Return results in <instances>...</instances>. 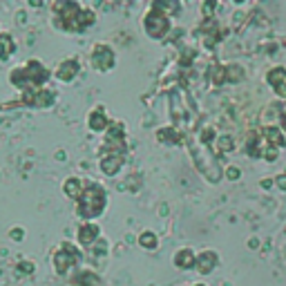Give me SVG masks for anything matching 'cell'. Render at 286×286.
Returning a JSON list of instances; mask_svg holds the SVG:
<instances>
[{
  "mask_svg": "<svg viewBox=\"0 0 286 286\" xmlns=\"http://www.w3.org/2000/svg\"><path fill=\"white\" fill-rule=\"evenodd\" d=\"M74 74H76V63H74V61H67L65 65L59 67V74H56V76L63 78V81H69V78H74Z\"/></svg>",
  "mask_w": 286,
  "mask_h": 286,
  "instance_id": "cell-5",
  "label": "cell"
},
{
  "mask_svg": "<svg viewBox=\"0 0 286 286\" xmlns=\"http://www.w3.org/2000/svg\"><path fill=\"white\" fill-rule=\"evenodd\" d=\"M197 286H201V284H197Z\"/></svg>",
  "mask_w": 286,
  "mask_h": 286,
  "instance_id": "cell-10",
  "label": "cell"
},
{
  "mask_svg": "<svg viewBox=\"0 0 286 286\" xmlns=\"http://www.w3.org/2000/svg\"><path fill=\"white\" fill-rule=\"evenodd\" d=\"M141 244H146V246H155L157 244V239H155V235H143V237H141Z\"/></svg>",
  "mask_w": 286,
  "mask_h": 286,
  "instance_id": "cell-9",
  "label": "cell"
},
{
  "mask_svg": "<svg viewBox=\"0 0 286 286\" xmlns=\"http://www.w3.org/2000/svg\"><path fill=\"white\" fill-rule=\"evenodd\" d=\"M114 63V56H112V49L105 47V45H98L94 49V67L101 69V72H107Z\"/></svg>",
  "mask_w": 286,
  "mask_h": 286,
  "instance_id": "cell-2",
  "label": "cell"
},
{
  "mask_svg": "<svg viewBox=\"0 0 286 286\" xmlns=\"http://www.w3.org/2000/svg\"><path fill=\"white\" fill-rule=\"evenodd\" d=\"M192 262H194V257L190 255L188 251H184V253L177 255V264H179V266H184V264H192Z\"/></svg>",
  "mask_w": 286,
  "mask_h": 286,
  "instance_id": "cell-8",
  "label": "cell"
},
{
  "mask_svg": "<svg viewBox=\"0 0 286 286\" xmlns=\"http://www.w3.org/2000/svg\"><path fill=\"white\" fill-rule=\"evenodd\" d=\"M90 127L92 130H103L105 127V114H103V110H94L90 114Z\"/></svg>",
  "mask_w": 286,
  "mask_h": 286,
  "instance_id": "cell-4",
  "label": "cell"
},
{
  "mask_svg": "<svg viewBox=\"0 0 286 286\" xmlns=\"http://www.w3.org/2000/svg\"><path fill=\"white\" fill-rule=\"evenodd\" d=\"M103 204H105V192H103L98 186H90L88 194L83 197V204L78 206V213L83 217H96L101 213Z\"/></svg>",
  "mask_w": 286,
  "mask_h": 286,
  "instance_id": "cell-1",
  "label": "cell"
},
{
  "mask_svg": "<svg viewBox=\"0 0 286 286\" xmlns=\"http://www.w3.org/2000/svg\"><path fill=\"white\" fill-rule=\"evenodd\" d=\"M96 237H98V228H96V226H92V223H85L83 228H78V239H81L83 244L94 242Z\"/></svg>",
  "mask_w": 286,
  "mask_h": 286,
  "instance_id": "cell-3",
  "label": "cell"
},
{
  "mask_svg": "<svg viewBox=\"0 0 286 286\" xmlns=\"http://www.w3.org/2000/svg\"><path fill=\"white\" fill-rule=\"evenodd\" d=\"M215 259H217V257H215L213 253H210V255H208V259H206V255H201V257H199V262H197L199 271H201V273H208V271H213V264H215Z\"/></svg>",
  "mask_w": 286,
  "mask_h": 286,
  "instance_id": "cell-6",
  "label": "cell"
},
{
  "mask_svg": "<svg viewBox=\"0 0 286 286\" xmlns=\"http://www.w3.org/2000/svg\"><path fill=\"white\" fill-rule=\"evenodd\" d=\"M11 52H14V43L2 36V38H0V59H7Z\"/></svg>",
  "mask_w": 286,
  "mask_h": 286,
  "instance_id": "cell-7",
  "label": "cell"
}]
</instances>
